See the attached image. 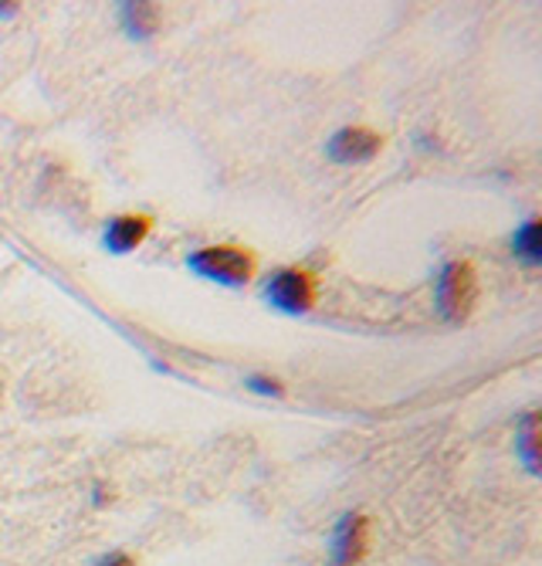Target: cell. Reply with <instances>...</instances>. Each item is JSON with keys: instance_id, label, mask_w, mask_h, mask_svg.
Here are the masks:
<instances>
[{"instance_id": "1", "label": "cell", "mask_w": 542, "mask_h": 566, "mask_svg": "<svg viewBox=\"0 0 542 566\" xmlns=\"http://www.w3.org/2000/svg\"><path fill=\"white\" fill-rule=\"evenodd\" d=\"M190 269L196 275L211 279V282L237 289L244 282H252V275H255V254L244 251V248H231V244L201 248V251L190 254Z\"/></svg>"}, {"instance_id": "2", "label": "cell", "mask_w": 542, "mask_h": 566, "mask_svg": "<svg viewBox=\"0 0 542 566\" xmlns=\"http://www.w3.org/2000/svg\"><path fill=\"white\" fill-rule=\"evenodd\" d=\"M478 302V275L468 262H448L437 275V308L448 323H461L471 316Z\"/></svg>"}, {"instance_id": "3", "label": "cell", "mask_w": 542, "mask_h": 566, "mask_svg": "<svg viewBox=\"0 0 542 566\" xmlns=\"http://www.w3.org/2000/svg\"><path fill=\"white\" fill-rule=\"evenodd\" d=\"M265 298L281 308V313H309L316 305V275L306 272V269H281L268 279L265 285Z\"/></svg>"}, {"instance_id": "4", "label": "cell", "mask_w": 542, "mask_h": 566, "mask_svg": "<svg viewBox=\"0 0 542 566\" xmlns=\"http://www.w3.org/2000/svg\"><path fill=\"white\" fill-rule=\"evenodd\" d=\"M383 139L366 129V126H347V129H339L332 139H329V157L342 167H353V164H366L373 160L376 153H380Z\"/></svg>"}, {"instance_id": "5", "label": "cell", "mask_w": 542, "mask_h": 566, "mask_svg": "<svg viewBox=\"0 0 542 566\" xmlns=\"http://www.w3.org/2000/svg\"><path fill=\"white\" fill-rule=\"evenodd\" d=\"M366 549H370V523L360 516V512H347V516L339 520L336 533H332V559H336V566L360 563Z\"/></svg>"}, {"instance_id": "6", "label": "cell", "mask_w": 542, "mask_h": 566, "mask_svg": "<svg viewBox=\"0 0 542 566\" xmlns=\"http://www.w3.org/2000/svg\"><path fill=\"white\" fill-rule=\"evenodd\" d=\"M153 228V218L146 214H123V218H113L109 228H106V248L116 251V254H126L132 248H139L146 241Z\"/></svg>"}, {"instance_id": "7", "label": "cell", "mask_w": 542, "mask_h": 566, "mask_svg": "<svg viewBox=\"0 0 542 566\" xmlns=\"http://www.w3.org/2000/svg\"><path fill=\"white\" fill-rule=\"evenodd\" d=\"M123 24L132 38H153L160 31V8L157 4H123Z\"/></svg>"}, {"instance_id": "8", "label": "cell", "mask_w": 542, "mask_h": 566, "mask_svg": "<svg viewBox=\"0 0 542 566\" xmlns=\"http://www.w3.org/2000/svg\"><path fill=\"white\" fill-rule=\"evenodd\" d=\"M512 251L519 254L522 262H529V265H539V262H542V251H539V221H525V224L516 231Z\"/></svg>"}, {"instance_id": "9", "label": "cell", "mask_w": 542, "mask_h": 566, "mask_svg": "<svg viewBox=\"0 0 542 566\" xmlns=\"http://www.w3.org/2000/svg\"><path fill=\"white\" fill-rule=\"evenodd\" d=\"M519 454L525 458L529 472H532V475H539V434H535V415H525V421H522Z\"/></svg>"}, {"instance_id": "10", "label": "cell", "mask_w": 542, "mask_h": 566, "mask_svg": "<svg viewBox=\"0 0 542 566\" xmlns=\"http://www.w3.org/2000/svg\"><path fill=\"white\" fill-rule=\"evenodd\" d=\"M248 387H252L255 394H275V397H281V394H285V387H281L275 377H265V374L248 377Z\"/></svg>"}, {"instance_id": "11", "label": "cell", "mask_w": 542, "mask_h": 566, "mask_svg": "<svg viewBox=\"0 0 542 566\" xmlns=\"http://www.w3.org/2000/svg\"><path fill=\"white\" fill-rule=\"evenodd\" d=\"M95 566H136L132 563V556L129 553H109V556H103Z\"/></svg>"}, {"instance_id": "12", "label": "cell", "mask_w": 542, "mask_h": 566, "mask_svg": "<svg viewBox=\"0 0 542 566\" xmlns=\"http://www.w3.org/2000/svg\"><path fill=\"white\" fill-rule=\"evenodd\" d=\"M18 11V4H0V14H4V18H11Z\"/></svg>"}]
</instances>
